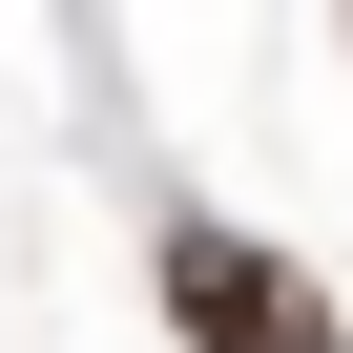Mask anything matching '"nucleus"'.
I'll return each mask as SVG.
<instances>
[{
    "instance_id": "obj_1",
    "label": "nucleus",
    "mask_w": 353,
    "mask_h": 353,
    "mask_svg": "<svg viewBox=\"0 0 353 353\" xmlns=\"http://www.w3.org/2000/svg\"><path fill=\"white\" fill-rule=\"evenodd\" d=\"M166 312H188L208 353H332V291L270 270L250 229H166Z\"/></svg>"
}]
</instances>
